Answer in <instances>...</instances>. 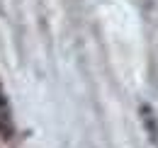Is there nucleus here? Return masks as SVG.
Instances as JSON below:
<instances>
[{"label":"nucleus","mask_w":158,"mask_h":148,"mask_svg":"<svg viewBox=\"0 0 158 148\" xmlns=\"http://www.w3.org/2000/svg\"><path fill=\"white\" fill-rule=\"evenodd\" d=\"M7 124H10V109H7V102H5V97L0 92V126L5 129Z\"/></svg>","instance_id":"nucleus-1"},{"label":"nucleus","mask_w":158,"mask_h":148,"mask_svg":"<svg viewBox=\"0 0 158 148\" xmlns=\"http://www.w3.org/2000/svg\"><path fill=\"white\" fill-rule=\"evenodd\" d=\"M143 117H146V126H151V136L158 138V126H156V119H153L151 109H143Z\"/></svg>","instance_id":"nucleus-2"}]
</instances>
